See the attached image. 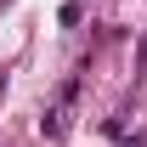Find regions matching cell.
I'll list each match as a JSON object with an SVG mask.
<instances>
[{"instance_id":"1","label":"cell","mask_w":147,"mask_h":147,"mask_svg":"<svg viewBox=\"0 0 147 147\" xmlns=\"http://www.w3.org/2000/svg\"><path fill=\"white\" fill-rule=\"evenodd\" d=\"M74 91H79V79H68V85L57 91V108L45 113V119H40V130H45V136H62V125H68V102H74Z\"/></svg>"}]
</instances>
